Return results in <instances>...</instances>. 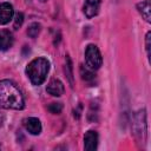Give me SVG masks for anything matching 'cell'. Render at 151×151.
I'll use <instances>...</instances> for the list:
<instances>
[{"label": "cell", "instance_id": "obj_13", "mask_svg": "<svg viewBox=\"0 0 151 151\" xmlns=\"http://www.w3.org/2000/svg\"><path fill=\"white\" fill-rule=\"evenodd\" d=\"M65 61H66V64H65V73L67 76V79L70 81L71 87H73V85H74V81H73V72H72L73 68H72V61H71V59H70L68 55H66Z\"/></svg>", "mask_w": 151, "mask_h": 151}, {"label": "cell", "instance_id": "obj_14", "mask_svg": "<svg viewBox=\"0 0 151 151\" xmlns=\"http://www.w3.org/2000/svg\"><path fill=\"white\" fill-rule=\"evenodd\" d=\"M40 31H41L40 24L33 22V24H31V25L28 26V28H27V35H28L29 38H33V39H34V38H37V37L39 35Z\"/></svg>", "mask_w": 151, "mask_h": 151}, {"label": "cell", "instance_id": "obj_9", "mask_svg": "<svg viewBox=\"0 0 151 151\" xmlns=\"http://www.w3.org/2000/svg\"><path fill=\"white\" fill-rule=\"evenodd\" d=\"M46 91L48 94L53 96V97H60L61 94H64V91H65V87H64V84L59 80V79H52L47 87H46Z\"/></svg>", "mask_w": 151, "mask_h": 151}, {"label": "cell", "instance_id": "obj_12", "mask_svg": "<svg viewBox=\"0 0 151 151\" xmlns=\"http://www.w3.org/2000/svg\"><path fill=\"white\" fill-rule=\"evenodd\" d=\"M79 70H80V76H81L83 80H85L86 83H92V81L96 79V76H94V73L92 72V70L85 67L84 65H81Z\"/></svg>", "mask_w": 151, "mask_h": 151}, {"label": "cell", "instance_id": "obj_8", "mask_svg": "<svg viewBox=\"0 0 151 151\" xmlns=\"http://www.w3.org/2000/svg\"><path fill=\"white\" fill-rule=\"evenodd\" d=\"M24 126L25 129L33 136H38L40 134L41 132V123L38 118L35 117H29V118H26L24 120Z\"/></svg>", "mask_w": 151, "mask_h": 151}, {"label": "cell", "instance_id": "obj_7", "mask_svg": "<svg viewBox=\"0 0 151 151\" xmlns=\"http://www.w3.org/2000/svg\"><path fill=\"white\" fill-rule=\"evenodd\" d=\"M98 147V133L90 130L84 136V149L86 151H94Z\"/></svg>", "mask_w": 151, "mask_h": 151}, {"label": "cell", "instance_id": "obj_16", "mask_svg": "<svg viewBox=\"0 0 151 151\" xmlns=\"http://www.w3.org/2000/svg\"><path fill=\"white\" fill-rule=\"evenodd\" d=\"M151 32L149 31L146 33V37H145V50H146V54H147V59L150 60V55H151Z\"/></svg>", "mask_w": 151, "mask_h": 151}, {"label": "cell", "instance_id": "obj_3", "mask_svg": "<svg viewBox=\"0 0 151 151\" xmlns=\"http://www.w3.org/2000/svg\"><path fill=\"white\" fill-rule=\"evenodd\" d=\"M132 132L138 143L145 144L147 139V123H146V110L142 109L133 114L132 118Z\"/></svg>", "mask_w": 151, "mask_h": 151}, {"label": "cell", "instance_id": "obj_18", "mask_svg": "<svg viewBox=\"0 0 151 151\" xmlns=\"http://www.w3.org/2000/svg\"><path fill=\"white\" fill-rule=\"evenodd\" d=\"M80 112H81V105L78 106V110H74V117L76 118H79L80 117Z\"/></svg>", "mask_w": 151, "mask_h": 151}, {"label": "cell", "instance_id": "obj_15", "mask_svg": "<svg viewBox=\"0 0 151 151\" xmlns=\"http://www.w3.org/2000/svg\"><path fill=\"white\" fill-rule=\"evenodd\" d=\"M47 110L53 114H59L63 111V104L61 103H51L47 106Z\"/></svg>", "mask_w": 151, "mask_h": 151}, {"label": "cell", "instance_id": "obj_17", "mask_svg": "<svg viewBox=\"0 0 151 151\" xmlns=\"http://www.w3.org/2000/svg\"><path fill=\"white\" fill-rule=\"evenodd\" d=\"M22 22H24V14L22 13H17L15 19H14V24H13L14 29H19L21 27Z\"/></svg>", "mask_w": 151, "mask_h": 151}, {"label": "cell", "instance_id": "obj_6", "mask_svg": "<svg viewBox=\"0 0 151 151\" xmlns=\"http://www.w3.org/2000/svg\"><path fill=\"white\" fill-rule=\"evenodd\" d=\"M14 15L13 6L9 2H1L0 4V25L8 24Z\"/></svg>", "mask_w": 151, "mask_h": 151}, {"label": "cell", "instance_id": "obj_5", "mask_svg": "<svg viewBox=\"0 0 151 151\" xmlns=\"http://www.w3.org/2000/svg\"><path fill=\"white\" fill-rule=\"evenodd\" d=\"M101 5V0H85L83 12L87 19H92L99 13V8Z\"/></svg>", "mask_w": 151, "mask_h": 151}, {"label": "cell", "instance_id": "obj_10", "mask_svg": "<svg viewBox=\"0 0 151 151\" xmlns=\"http://www.w3.org/2000/svg\"><path fill=\"white\" fill-rule=\"evenodd\" d=\"M14 38L8 29L0 31V51H7L13 46Z\"/></svg>", "mask_w": 151, "mask_h": 151}, {"label": "cell", "instance_id": "obj_1", "mask_svg": "<svg viewBox=\"0 0 151 151\" xmlns=\"http://www.w3.org/2000/svg\"><path fill=\"white\" fill-rule=\"evenodd\" d=\"M0 107L7 110H22L25 107L24 97L12 80H0Z\"/></svg>", "mask_w": 151, "mask_h": 151}, {"label": "cell", "instance_id": "obj_20", "mask_svg": "<svg viewBox=\"0 0 151 151\" xmlns=\"http://www.w3.org/2000/svg\"><path fill=\"white\" fill-rule=\"evenodd\" d=\"M40 1H41V2H46L47 0H40Z\"/></svg>", "mask_w": 151, "mask_h": 151}, {"label": "cell", "instance_id": "obj_2", "mask_svg": "<svg viewBox=\"0 0 151 151\" xmlns=\"http://www.w3.org/2000/svg\"><path fill=\"white\" fill-rule=\"evenodd\" d=\"M50 71V61L46 58L39 57L33 59L26 66V74L33 85H41Z\"/></svg>", "mask_w": 151, "mask_h": 151}, {"label": "cell", "instance_id": "obj_19", "mask_svg": "<svg viewBox=\"0 0 151 151\" xmlns=\"http://www.w3.org/2000/svg\"><path fill=\"white\" fill-rule=\"evenodd\" d=\"M4 123H5V116L0 112V127L4 125Z\"/></svg>", "mask_w": 151, "mask_h": 151}, {"label": "cell", "instance_id": "obj_11", "mask_svg": "<svg viewBox=\"0 0 151 151\" xmlns=\"http://www.w3.org/2000/svg\"><path fill=\"white\" fill-rule=\"evenodd\" d=\"M137 9L146 22L151 21V2H150V0H144L142 2H138Z\"/></svg>", "mask_w": 151, "mask_h": 151}, {"label": "cell", "instance_id": "obj_4", "mask_svg": "<svg viewBox=\"0 0 151 151\" xmlns=\"http://www.w3.org/2000/svg\"><path fill=\"white\" fill-rule=\"evenodd\" d=\"M85 63H86L87 68H90L92 71H96L101 66L103 57H101L99 48L96 45L90 44L85 48Z\"/></svg>", "mask_w": 151, "mask_h": 151}]
</instances>
